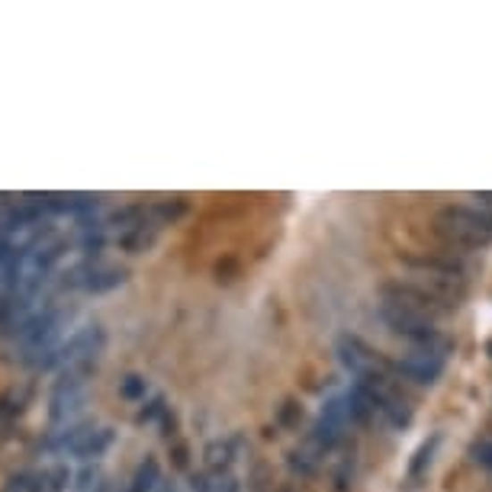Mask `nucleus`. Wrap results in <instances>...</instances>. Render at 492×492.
Instances as JSON below:
<instances>
[{"label": "nucleus", "instance_id": "ddd939ff", "mask_svg": "<svg viewBox=\"0 0 492 492\" xmlns=\"http://www.w3.org/2000/svg\"><path fill=\"white\" fill-rule=\"evenodd\" d=\"M71 483L65 463H52L46 470H36V492H65Z\"/></svg>", "mask_w": 492, "mask_h": 492}, {"label": "nucleus", "instance_id": "423d86ee", "mask_svg": "<svg viewBox=\"0 0 492 492\" xmlns=\"http://www.w3.org/2000/svg\"><path fill=\"white\" fill-rule=\"evenodd\" d=\"M377 313H379V319H383V325H387L393 335L412 341L415 347H444V351H451V341L444 338L441 331L435 329L431 319H421V315L409 313V309L393 306V303H379Z\"/></svg>", "mask_w": 492, "mask_h": 492}, {"label": "nucleus", "instance_id": "9b49d317", "mask_svg": "<svg viewBox=\"0 0 492 492\" xmlns=\"http://www.w3.org/2000/svg\"><path fill=\"white\" fill-rule=\"evenodd\" d=\"M158 486H162V467H158L154 457H146L136 467V473H132L129 492H154Z\"/></svg>", "mask_w": 492, "mask_h": 492}, {"label": "nucleus", "instance_id": "f03ea898", "mask_svg": "<svg viewBox=\"0 0 492 492\" xmlns=\"http://www.w3.org/2000/svg\"><path fill=\"white\" fill-rule=\"evenodd\" d=\"M379 303H393L399 309H409V313L421 315V319H441V315L454 313V303L444 299L441 293H435L431 287L419 280H403V277H393V280L379 283Z\"/></svg>", "mask_w": 492, "mask_h": 492}, {"label": "nucleus", "instance_id": "6e6552de", "mask_svg": "<svg viewBox=\"0 0 492 492\" xmlns=\"http://www.w3.org/2000/svg\"><path fill=\"white\" fill-rule=\"evenodd\" d=\"M84 405H88V383H78V379L62 377L55 383V393H52V399H49L52 425H58V428L74 425V421L81 419Z\"/></svg>", "mask_w": 492, "mask_h": 492}, {"label": "nucleus", "instance_id": "7ed1b4c3", "mask_svg": "<svg viewBox=\"0 0 492 492\" xmlns=\"http://www.w3.org/2000/svg\"><path fill=\"white\" fill-rule=\"evenodd\" d=\"M71 322V309L68 306H52L26 325V331L20 335V347H23V361L26 363H39L46 354H52L62 341V331Z\"/></svg>", "mask_w": 492, "mask_h": 492}, {"label": "nucleus", "instance_id": "5701e85b", "mask_svg": "<svg viewBox=\"0 0 492 492\" xmlns=\"http://www.w3.org/2000/svg\"><path fill=\"white\" fill-rule=\"evenodd\" d=\"M489 354H492V341H489Z\"/></svg>", "mask_w": 492, "mask_h": 492}, {"label": "nucleus", "instance_id": "6ab92c4d", "mask_svg": "<svg viewBox=\"0 0 492 492\" xmlns=\"http://www.w3.org/2000/svg\"><path fill=\"white\" fill-rule=\"evenodd\" d=\"M299 419H303V409H299L296 403H283L280 405V415H277V421H280L283 428H296Z\"/></svg>", "mask_w": 492, "mask_h": 492}, {"label": "nucleus", "instance_id": "dca6fc26", "mask_svg": "<svg viewBox=\"0 0 492 492\" xmlns=\"http://www.w3.org/2000/svg\"><path fill=\"white\" fill-rule=\"evenodd\" d=\"M146 393H148L146 377H138V373H126V377L120 379V396H122V399L138 403V399H146Z\"/></svg>", "mask_w": 492, "mask_h": 492}, {"label": "nucleus", "instance_id": "4be33fe9", "mask_svg": "<svg viewBox=\"0 0 492 492\" xmlns=\"http://www.w3.org/2000/svg\"><path fill=\"white\" fill-rule=\"evenodd\" d=\"M476 206H479L486 216H492V194H476Z\"/></svg>", "mask_w": 492, "mask_h": 492}, {"label": "nucleus", "instance_id": "9d476101", "mask_svg": "<svg viewBox=\"0 0 492 492\" xmlns=\"http://www.w3.org/2000/svg\"><path fill=\"white\" fill-rule=\"evenodd\" d=\"M126 277H129L126 267H110V264H100L97 261V267H94L90 277L84 280V290L88 293H110V290H116V287H122Z\"/></svg>", "mask_w": 492, "mask_h": 492}, {"label": "nucleus", "instance_id": "a211bd4d", "mask_svg": "<svg viewBox=\"0 0 492 492\" xmlns=\"http://www.w3.org/2000/svg\"><path fill=\"white\" fill-rule=\"evenodd\" d=\"M164 415H168V405H164L162 396H154L152 403L138 412V421H154V419H164Z\"/></svg>", "mask_w": 492, "mask_h": 492}, {"label": "nucleus", "instance_id": "0eeeda50", "mask_svg": "<svg viewBox=\"0 0 492 492\" xmlns=\"http://www.w3.org/2000/svg\"><path fill=\"white\" fill-rule=\"evenodd\" d=\"M447 363L444 347H412L403 361L396 363V377L412 383V387H435Z\"/></svg>", "mask_w": 492, "mask_h": 492}, {"label": "nucleus", "instance_id": "4468645a", "mask_svg": "<svg viewBox=\"0 0 492 492\" xmlns=\"http://www.w3.org/2000/svg\"><path fill=\"white\" fill-rule=\"evenodd\" d=\"M110 444H113V431H110V428H97V431H94V435L81 444V451L74 454V457H81V460L104 457V451L110 447Z\"/></svg>", "mask_w": 492, "mask_h": 492}, {"label": "nucleus", "instance_id": "2eb2a0df", "mask_svg": "<svg viewBox=\"0 0 492 492\" xmlns=\"http://www.w3.org/2000/svg\"><path fill=\"white\" fill-rule=\"evenodd\" d=\"M78 492H104L106 483H104V470L97 467V463H88V467L78 473V486H74Z\"/></svg>", "mask_w": 492, "mask_h": 492}, {"label": "nucleus", "instance_id": "39448f33", "mask_svg": "<svg viewBox=\"0 0 492 492\" xmlns=\"http://www.w3.org/2000/svg\"><path fill=\"white\" fill-rule=\"evenodd\" d=\"M104 345H106V331L104 325H84L65 341V345H58L55 351V367L62 371H78V373H94L97 367V357L104 354Z\"/></svg>", "mask_w": 492, "mask_h": 492}, {"label": "nucleus", "instance_id": "f8f14e48", "mask_svg": "<svg viewBox=\"0 0 492 492\" xmlns=\"http://www.w3.org/2000/svg\"><path fill=\"white\" fill-rule=\"evenodd\" d=\"M235 444H238V438H229V441H213L210 447H206V470H210V473L222 476L229 467H232Z\"/></svg>", "mask_w": 492, "mask_h": 492}, {"label": "nucleus", "instance_id": "f3484780", "mask_svg": "<svg viewBox=\"0 0 492 492\" xmlns=\"http://www.w3.org/2000/svg\"><path fill=\"white\" fill-rule=\"evenodd\" d=\"M438 447V438H431L428 444H421L419 454H415V460H412V476H419L421 470H425V463H431V454H435Z\"/></svg>", "mask_w": 492, "mask_h": 492}, {"label": "nucleus", "instance_id": "412c9836", "mask_svg": "<svg viewBox=\"0 0 492 492\" xmlns=\"http://www.w3.org/2000/svg\"><path fill=\"white\" fill-rule=\"evenodd\" d=\"M10 309H13V296H0V329H7Z\"/></svg>", "mask_w": 492, "mask_h": 492}, {"label": "nucleus", "instance_id": "f257e3e1", "mask_svg": "<svg viewBox=\"0 0 492 492\" xmlns=\"http://www.w3.org/2000/svg\"><path fill=\"white\" fill-rule=\"evenodd\" d=\"M435 229L454 248H486L492 242V216L479 206H441L435 213Z\"/></svg>", "mask_w": 492, "mask_h": 492}, {"label": "nucleus", "instance_id": "aec40b11", "mask_svg": "<svg viewBox=\"0 0 492 492\" xmlns=\"http://www.w3.org/2000/svg\"><path fill=\"white\" fill-rule=\"evenodd\" d=\"M470 454H473L476 463H483L486 470H492V441H476L473 447H470Z\"/></svg>", "mask_w": 492, "mask_h": 492}, {"label": "nucleus", "instance_id": "20e7f679", "mask_svg": "<svg viewBox=\"0 0 492 492\" xmlns=\"http://www.w3.org/2000/svg\"><path fill=\"white\" fill-rule=\"evenodd\" d=\"M335 354L345 363V371H351L357 377V383H387L396 377V367H389L383 357L373 351L371 345H363L357 335H338L335 341Z\"/></svg>", "mask_w": 492, "mask_h": 492}, {"label": "nucleus", "instance_id": "1a4fd4ad", "mask_svg": "<svg viewBox=\"0 0 492 492\" xmlns=\"http://www.w3.org/2000/svg\"><path fill=\"white\" fill-rule=\"evenodd\" d=\"M154 238H158V222H152V216H148L146 222H138V226L120 232L116 242H120L122 251H129V254H142V251L152 248Z\"/></svg>", "mask_w": 492, "mask_h": 492}]
</instances>
